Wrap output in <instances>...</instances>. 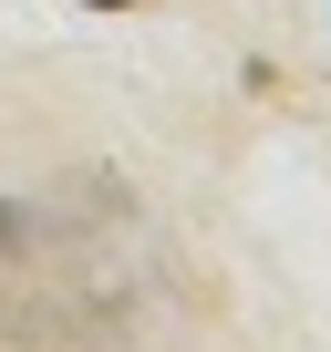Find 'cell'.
Masks as SVG:
<instances>
[{"mask_svg": "<svg viewBox=\"0 0 331 352\" xmlns=\"http://www.w3.org/2000/svg\"><path fill=\"white\" fill-rule=\"evenodd\" d=\"M93 11H124V0H93Z\"/></svg>", "mask_w": 331, "mask_h": 352, "instance_id": "6da1fadb", "label": "cell"}]
</instances>
